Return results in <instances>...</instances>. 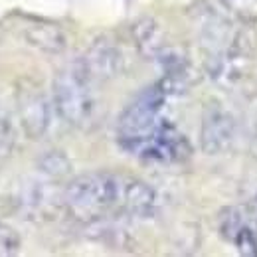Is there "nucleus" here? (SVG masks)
I'll return each instance as SVG.
<instances>
[{
    "label": "nucleus",
    "mask_w": 257,
    "mask_h": 257,
    "mask_svg": "<svg viewBox=\"0 0 257 257\" xmlns=\"http://www.w3.org/2000/svg\"><path fill=\"white\" fill-rule=\"evenodd\" d=\"M12 143H14V137H12V128L8 119L0 113V157L6 155L10 149H12Z\"/></svg>",
    "instance_id": "nucleus-15"
},
{
    "label": "nucleus",
    "mask_w": 257,
    "mask_h": 257,
    "mask_svg": "<svg viewBox=\"0 0 257 257\" xmlns=\"http://www.w3.org/2000/svg\"><path fill=\"white\" fill-rule=\"evenodd\" d=\"M93 85L79 65L73 64L60 71L54 79V105L56 113L71 127H87L95 117Z\"/></svg>",
    "instance_id": "nucleus-3"
},
{
    "label": "nucleus",
    "mask_w": 257,
    "mask_h": 257,
    "mask_svg": "<svg viewBox=\"0 0 257 257\" xmlns=\"http://www.w3.org/2000/svg\"><path fill=\"white\" fill-rule=\"evenodd\" d=\"M125 176L95 170L73 178L64 192V204L69 214L81 222L95 224L113 210H121Z\"/></svg>",
    "instance_id": "nucleus-1"
},
{
    "label": "nucleus",
    "mask_w": 257,
    "mask_h": 257,
    "mask_svg": "<svg viewBox=\"0 0 257 257\" xmlns=\"http://www.w3.org/2000/svg\"><path fill=\"white\" fill-rule=\"evenodd\" d=\"M239 135L237 119L220 103H210L204 109L200 123V147L206 155H225L235 147Z\"/></svg>",
    "instance_id": "nucleus-4"
},
{
    "label": "nucleus",
    "mask_w": 257,
    "mask_h": 257,
    "mask_svg": "<svg viewBox=\"0 0 257 257\" xmlns=\"http://www.w3.org/2000/svg\"><path fill=\"white\" fill-rule=\"evenodd\" d=\"M18 247H20L18 233L12 227L0 224V255H14Z\"/></svg>",
    "instance_id": "nucleus-14"
},
{
    "label": "nucleus",
    "mask_w": 257,
    "mask_h": 257,
    "mask_svg": "<svg viewBox=\"0 0 257 257\" xmlns=\"http://www.w3.org/2000/svg\"><path fill=\"white\" fill-rule=\"evenodd\" d=\"M159 210V196L153 186L139 178L123 180V196H121V212L135 218H153Z\"/></svg>",
    "instance_id": "nucleus-9"
},
{
    "label": "nucleus",
    "mask_w": 257,
    "mask_h": 257,
    "mask_svg": "<svg viewBox=\"0 0 257 257\" xmlns=\"http://www.w3.org/2000/svg\"><path fill=\"white\" fill-rule=\"evenodd\" d=\"M245 210L251 214V218L257 222V178L247 184V196H245Z\"/></svg>",
    "instance_id": "nucleus-16"
},
{
    "label": "nucleus",
    "mask_w": 257,
    "mask_h": 257,
    "mask_svg": "<svg viewBox=\"0 0 257 257\" xmlns=\"http://www.w3.org/2000/svg\"><path fill=\"white\" fill-rule=\"evenodd\" d=\"M190 153H192V149H190L188 139L172 123H168L166 119H161V123L139 145V149L133 155L141 157L143 161L170 164V162L186 161L190 157Z\"/></svg>",
    "instance_id": "nucleus-5"
},
{
    "label": "nucleus",
    "mask_w": 257,
    "mask_h": 257,
    "mask_svg": "<svg viewBox=\"0 0 257 257\" xmlns=\"http://www.w3.org/2000/svg\"><path fill=\"white\" fill-rule=\"evenodd\" d=\"M249 69V54L243 38L233 40L225 46L208 50L206 56V71L214 83L220 87H233L237 85Z\"/></svg>",
    "instance_id": "nucleus-6"
},
{
    "label": "nucleus",
    "mask_w": 257,
    "mask_h": 257,
    "mask_svg": "<svg viewBox=\"0 0 257 257\" xmlns=\"http://www.w3.org/2000/svg\"><path fill=\"white\" fill-rule=\"evenodd\" d=\"M133 34H135V44L139 48V52L145 58L157 60L159 54L168 46L164 42V34L159 28V24L151 18H143L133 26Z\"/></svg>",
    "instance_id": "nucleus-10"
},
{
    "label": "nucleus",
    "mask_w": 257,
    "mask_h": 257,
    "mask_svg": "<svg viewBox=\"0 0 257 257\" xmlns=\"http://www.w3.org/2000/svg\"><path fill=\"white\" fill-rule=\"evenodd\" d=\"M91 83H103L117 77L123 69V52L107 38L95 40L87 52L75 62Z\"/></svg>",
    "instance_id": "nucleus-7"
},
{
    "label": "nucleus",
    "mask_w": 257,
    "mask_h": 257,
    "mask_svg": "<svg viewBox=\"0 0 257 257\" xmlns=\"http://www.w3.org/2000/svg\"><path fill=\"white\" fill-rule=\"evenodd\" d=\"M40 170H42L46 176L58 180V178H65V176L69 174L71 162H69V159L65 157L64 153L52 151V153H46V155L40 159Z\"/></svg>",
    "instance_id": "nucleus-13"
},
{
    "label": "nucleus",
    "mask_w": 257,
    "mask_h": 257,
    "mask_svg": "<svg viewBox=\"0 0 257 257\" xmlns=\"http://www.w3.org/2000/svg\"><path fill=\"white\" fill-rule=\"evenodd\" d=\"M166 99L168 93L157 81L155 85L145 87L128 103L117 121V141L121 149L131 155L139 149V145L161 123V111Z\"/></svg>",
    "instance_id": "nucleus-2"
},
{
    "label": "nucleus",
    "mask_w": 257,
    "mask_h": 257,
    "mask_svg": "<svg viewBox=\"0 0 257 257\" xmlns=\"http://www.w3.org/2000/svg\"><path fill=\"white\" fill-rule=\"evenodd\" d=\"M24 36L26 40L44 50V52H50V54H60L65 48V36L64 32L54 26V24H48V22H34V24H28L26 30H24Z\"/></svg>",
    "instance_id": "nucleus-11"
},
{
    "label": "nucleus",
    "mask_w": 257,
    "mask_h": 257,
    "mask_svg": "<svg viewBox=\"0 0 257 257\" xmlns=\"http://www.w3.org/2000/svg\"><path fill=\"white\" fill-rule=\"evenodd\" d=\"M54 111L56 105L52 107V103L42 93H24L20 99V123L24 133L30 139H42L52 127Z\"/></svg>",
    "instance_id": "nucleus-8"
},
{
    "label": "nucleus",
    "mask_w": 257,
    "mask_h": 257,
    "mask_svg": "<svg viewBox=\"0 0 257 257\" xmlns=\"http://www.w3.org/2000/svg\"><path fill=\"white\" fill-rule=\"evenodd\" d=\"M225 14H229L235 22L255 24L257 22V0H218Z\"/></svg>",
    "instance_id": "nucleus-12"
},
{
    "label": "nucleus",
    "mask_w": 257,
    "mask_h": 257,
    "mask_svg": "<svg viewBox=\"0 0 257 257\" xmlns=\"http://www.w3.org/2000/svg\"><path fill=\"white\" fill-rule=\"evenodd\" d=\"M249 143H251V151L257 155V107L249 115Z\"/></svg>",
    "instance_id": "nucleus-17"
}]
</instances>
